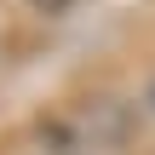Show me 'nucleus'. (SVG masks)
Listing matches in <instances>:
<instances>
[{
	"label": "nucleus",
	"mask_w": 155,
	"mask_h": 155,
	"mask_svg": "<svg viewBox=\"0 0 155 155\" xmlns=\"http://www.w3.org/2000/svg\"><path fill=\"white\" fill-rule=\"evenodd\" d=\"M29 6H35V12H40V17H58V12H69V6H75V0H29Z\"/></svg>",
	"instance_id": "obj_1"
},
{
	"label": "nucleus",
	"mask_w": 155,
	"mask_h": 155,
	"mask_svg": "<svg viewBox=\"0 0 155 155\" xmlns=\"http://www.w3.org/2000/svg\"><path fill=\"white\" fill-rule=\"evenodd\" d=\"M144 104H150V115H155V81H150V92H144Z\"/></svg>",
	"instance_id": "obj_2"
}]
</instances>
